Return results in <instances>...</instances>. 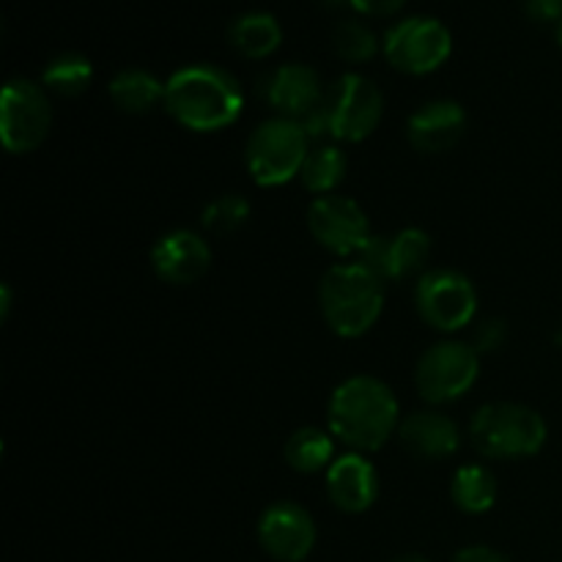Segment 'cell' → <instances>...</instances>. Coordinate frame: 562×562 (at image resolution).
I'll use <instances>...</instances> for the list:
<instances>
[{"label":"cell","mask_w":562,"mask_h":562,"mask_svg":"<svg viewBox=\"0 0 562 562\" xmlns=\"http://www.w3.org/2000/svg\"><path fill=\"white\" fill-rule=\"evenodd\" d=\"M329 434L351 453H376L398 437L401 406L393 390L376 376L357 373L333 390L327 404Z\"/></svg>","instance_id":"obj_1"},{"label":"cell","mask_w":562,"mask_h":562,"mask_svg":"<svg viewBox=\"0 0 562 562\" xmlns=\"http://www.w3.org/2000/svg\"><path fill=\"white\" fill-rule=\"evenodd\" d=\"M93 80V66L86 55L80 53H60L44 66L42 86L58 97L75 99L88 91Z\"/></svg>","instance_id":"obj_24"},{"label":"cell","mask_w":562,"mask_h":562,"mask_svg":"<svg viewBox=\"0 0 562 562\" xmlns=\"http://www.w3.org/2000/svg\"><path fill=\"white\" fill-rule=\"evenodd\" d=\"M499 497V483L494 472L483 464H464L456 470L450 483V499L470 516L488 514Z\"/></svg>","instance_id":"obj_21"},{"label":"cell","mask_w":562,"mask_h":562,"mask_svg":"<svg viewBox=\"0 0 562 562\" xmlns=\"http://www.w3.org/2000/svg\"><path fill=\"white\" fill-rule=\"evenodd\" d=\"M505 335H508V329L499 318H486V322L477 324L472 346H475L477 355H488V351H497L505 344Z\"/></svg>","instance_id":"obj_27"},{"label":"cell","mask_w":562,"mask_h":562,"mask_svg":"<svg viewBox=\"0 0 562 562\" xmlns=\"http://www.w3.org/2000/svg\"><path fill=\"white\" fill-rule=\"evenodd\" d=\"M470 439L486 459H530L543 450L549 428L532 406L492 401L472 415Z\"/></svg>","instance_id":"obj_4"},{"label":"cell","mask_w":562,"mask_h":562,"mask_svg":"<svg viewBox=\"0 0 562 562\" xmlns=\"http://www.w3.org/2000/svg\"><path fill=\"white\" fill-rule=\"evenodd\" d=\"M307 231L324 250L338 258H357L373 236L366 209L346 195L316 198L307 209Z\"/></svg>","instance_id":"obj_11"},{"label":"cell","mask_w":562,"mask_h":562,"mask_svg":"<svg viewBox=\"0 0 562 562\" xmlns=\"http://www.w3.org/2000/svg\"><path fill=\"white\" fill-rule=\"evenodd\" d=\"M481 376V355L472 344L439 340L428 346L415 368L417 393L428 404H453L475 387Z\"/></svg>","instance_id":"obj_6"},{"label":"cell","mask_w":562,"mask_h":562,"mask_svg":"<svg viewBox=\"0 0 562 562\" xmlns=\"http://www.w3.org/2000/svg\"><path fill=\"white\" fill-rule=\"evenodd\" d=\"M333 47L349 64H366L376 55V33L357 20H346L335 27Z\"/></svg>","instance_id":"obj_26"},{"label":"cell","mask_w":562,"mask_h":562,"mask_svg":"<svg viewBox=\"0 0 562 562\" xmlns=\"http://www.w3.org/2000/svg\"><path fill=\"white\" fill-rule=\"evenodd\" d=\"M247 220H250V203L236 192H225V195L209 201L201 214L203 228L214 236L236 234L239 228H245Z\"/></svg>","instance_id":"obj_25"},{"label":"cell","mask_w":562,"mask_h":562,"mask_svg":"<svg viewBox=\"0 0 562 562\" xmlns=\"http://www.w3.org/2000/svg\"><path fill=\"white\" fill-rule=\"evenodd\" d=\"M256 536L263 552L278 562L307 560L318 541L313 516L300 503H291V499L272 503L258 516Z\"/></svg>","instance_id":"obj_12"},{"label":"cell","mask_w":562,"mask_h":562,"mask_svg":"<svg viewBox=\"0 0 562 562\" xmlns=\"http://www.w3.org/2000/svg\"><path fill=\"white\" fill-rule=\"evenodd\" d=\"M453 562H510L503 552L494 547H483V543H472V547L459 549L453 554Z\"/></svg>","instance_id":"obj_28"},{"label":"cell","mask_w":562,"mask_h":562,"mask_svg":"<svg viewBox=\"0 0 562 562\" xmlns=\"http://www.w3.org/2000/svg\"><path fill=\"white\" fill-rule=\"evenodd\" d=\"M467 110L453 99H434L406 121V137L420 154H445L464 137Z\"/></svg>","instance_id":"obj_16"},{"label":"cell","mask_w":562,"mask_h":562,"mask_svg":"<svg viewBox=\"0 0 562 562\" xmlns=\"http://www.w3.org/2000/svg\"><path fill=\"white\" fill-rule=\"evenodd\" d=\"M228 42L245 58H269L283 42V27L267 11H250L231 22Z\"/></svg>","instance_id":"obj_20"},{"label":"cell","mask_w":562,"mask_h":562,"mask_svg":"<svg viewBox=\"0 0 562 562\" xmlns=\"http://www.w3.org/2000/svg\"><path fill=\"white\" fill-rule=\"evenodd\" d=\"M428 258H431V236L423 228H401L398 234H373L362 247L357 263L376 274L382 283L393 280H409L417 272L426 274Z\"/></svg>","instance_id":"obj_13"},{"label":"cell","mask_w":562,"mask_h":562,"mask_svg":"<svg viewBox=\"0 0 562 562\" xmlns=\"http://www.w3.org/2000/svg\"><path fill=\"white\" fill-rule=\"evenodd\" d=\"M349 3L355 5L360 14L387 16V14H395V11H398L406 0H349Z\"/></svg>","instance_id":"obj_30"},{"label":"cell","mask_w":562,"mask_h":562,"mask_svg":"<svg viewBox=\"0 0 562 562\" xmlns=\"http://www.w3.org/2000/svg\"><path fill=\"white\" fill-rule=\"evenodd\" d=\"M395 562H431V560L423 558V554H404V558H398Z\"/></svg>","instance_id":"obj_32"},{"label":"cell","mask_w":562,"mask_h":562,"mask_svg":"<svg viewBox=\"0 0 562 562\" xmlns=\"http://www.w3.org/2000/svg\"><path fill=\"white\" fill-rule=\"evenodd\" d=\"M3 318H9V307H11V289L9 285H3Z\"/></svg>","instance_id":"obj_31"},{"label":"cell","mask_w":562,"mask_h":562,"mask_svg":"<svg viewBox=\"0 0 562 562\" xmlns=\"http://www.w3.org/2000/svg\"><path fill=\"white\" fill-rule=\"evenodd\" d=\"M525 11L538 22H562V0H525Z\"/></svg>","instance_id":"obj_29"},{"label":"cell","mask_w":562,"mask_h":562,"mask_svg":"<svg viewBox=\"0 0 562 562\" xmlns=\"http://www.w3.org/2000/svg\"><path fill=\"white\" fill-rule=\"evenodd\" d=\"M453 53V36L445 22L434 16H406L384 36L390 66L404 75H431Z\"/></svg>","instance_id":"obj_10"},{"label":"cell","mask_w":562,"mask_h":562,"mask_svg":"<svg viewBox=\"0 0 562 562\" xmlns=\"http://www.w3.org/2000/svg\"><path fill=\"white\" fill-rule=\"evenodd\" d=\"M151 267L162 283L192 285L212 267V247L190 228L168 231L151 247Z\"/></svg>","instance_id":"obj_14"},{"label":"cell","mask_w":562,"mask_h":562,"mask_svg":"<svg viewBox=\"0 0 562 562\" xmlns=\"http://www.w3.org/2000/svg\"><path fill=\"white\" fill-rule=\"evenodd\" d=\"M398 439L412 456L423 461H445L461 448V431L456 420L434 409L406 415L398 426Z\"/></svg>","instance_id":"obj_18"},{"label":"cell","mask_w":562,"mask_h":562,"mask_svg":"<svg viewBox=\"0 0 562 562\" xmlns=\"http://www.w3.org/2000/svg\"><path fill=\"white\" fill-rule=\"evenodd\" d=\"M110 102L126 115H146L165 104V82L146 69H124L110 80Z\"/></svg>","instance_id":"obj_19"},{"label":"cell","mask_w":562,"mask_h":562,"mask_svg":"<svg viewBox=\"0 0 562 562\" xmlns=\"http://www.w3.org/2000/svg\"><path fill=\"white\" fill-rule=\"evenodd\" d=\"M329 132L338 143H362L379 130L384 115V97L366 75H344L324 97Z\"/></svg>","instance_id":"obj_9"},{"label":"cell","mask_w":562,"mask_h":562,"mask_svg":"<svg viewBox=\"0 0 562 562\" xmlns=\"http://www.w3.org/2000/svg\"><path fill=\"white\" fill-rule=\"evenodd\" d=\"M165 110L184 130L209 135L236 124L245 93L234 75L212 64H192L165 80Z\"/></svg>","instance_id":"obj_2"},{"label":"cell","mask_w":562,"mask_h":562,"mask_svg":"<svg viewBox=\"0 0 562 562\" xmlns=\"http://www.w3.org/2000/svg\"><path fill=\"white\" fill-rule=\"evenodd\" d=\"M327 494L344 514H366L379 497V472L362 453H346L327 470Z\"/></svg>","instance_id":"obj_17"},{"label":"cell","mask_w":562,"mask_h":562,"mask_svg":"<svg viewBox=\"0 0 562 562\" xmlns=\"http://www.w3.org/2000/svg\"><path fill=\"white\" fill-rule=\"evenodd\" d=\"M554 36H558V44H560V49H562V22H558V31H554Z\"/></svg>","instance_id":"obj_33"},{"label":"cell","mask_w":562,"mask_h":562,"mask_svg":"<svg viewBox=\"0 0 562 562\" xmlns=\"http://www.w3.org/2000/svg\"><path fill=\"white\" fill-rule=\"evenodd\" d=\"M307 143H311V137L302 132L296 121L280 119V115L261 121L247 137V173L258 187H267V190L300 179L302 165L311 154Z\"/></svg>","instance_id":"obj_5"},{"label":"cell","mask_w":562,"mask_h":562,"mask_svg":"<svg viewBox=\"0 0 562 562\" xmlns=\"http://www.w3.org/2000/svg\"><path fill=\"white\" fill-rule=\"evenodd\" d=\"M285 464L291 470L302 472V475H313V472L329 470L335 461V439L333 434L324 428L305 426L296 428L285 442Z\"/></svg>","instance_id":"obj_22"},{"label":"cell","mask_w":562,"mask_h":562,"mask_svg":"<svg viewBox=\"0 0 562 562\" xmlns=\"http://www.w3.org/2000/svg\"><path fill=\"white\" fill-rule=\"evenodd\" d=\"M53 130V104L42 82L14 77L0 97V140L9 154H31Z\"/></svg>","instance_id":"obj_7"},{"label":"cell","mask_w":562,"mask_h":562,"mask_svg":"<svg viewBox=\"0 0 562 562\" xmlns=\"http://www.w3.org/2000/svg\"><path fill=\"white\" fill-rule=\"evenodd\" d=\"M384 285L362 263L344 261L324 272L318 283V307L338 338H362L376 327L384 311Z\"/></svg>","instance_id":"obj_3"},{"label":"cell","mask_w":562,"mask_h":562,"mask_svg":"<svg viewBox=\"0 0 562 562\" xmlns=\"http://www.w3.org/2000/svg\"><path fill=\"white\" fill-rule=\"evenodd\" d=\"M263 97H267L269 108L289 121H302L311 115L313 110L322 108L324 91L322 77L313 66L307 64H283L274 69L263 82Z\"/></svg>","instance_id":"obj_15"},{"label":"cell","mask_w":562,"mask_h":562,"mask_svg":"<svg viewBox=\"0 0 562 562\" xmlns=\"http://www.w3.org/2000/svg\"><path fill=\"white\" fill-rule=\"evenodd\" d=\"M415 307L423 322L437 333H459L477 313V289L456 269H428L417 278Z\"/></svg>","instance_id":"obj_8"},{"label":"cell","mask_w":562,"mask_h":562,"mask_svg":"<svg viewBox=\"0 0 562 562\" xmlns=\"http://www.w3.org/2000/svg\"><path fill=\"white\" fill-rule=\"evenodd\" d=\"M346 170H349V157H346L344 148L335 146V143H318L316 148H311L305 165H302L300 181L316 198L335 195V190L344 184Z\"/></svg>","instance_id":"obj_23"}]
</instances>
